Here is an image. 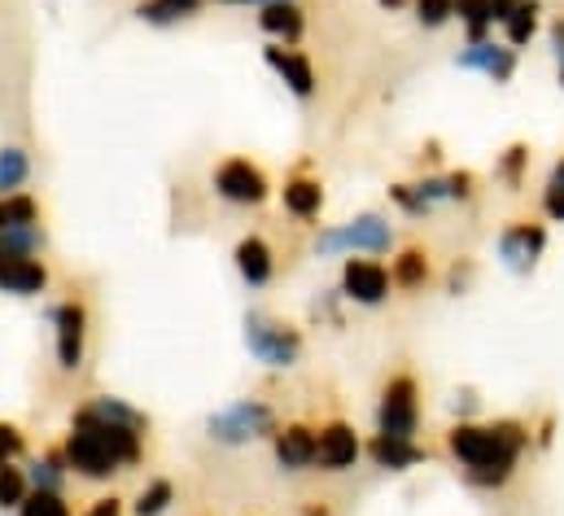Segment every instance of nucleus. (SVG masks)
I'll use <instances>...</instances> for the list:
<instances>
[{"instance_id":"nucleus-1","label":"nucleus","mask_w":564,"mask_h":516,"mask_svg":"<svg viewBox=\"0 0 564 516\" xmlns=\"http://www.w3.org/2000/svg\"><path fill=\"white\" fill-rule=\"evenodd\" d=\"M534 447V424L521 416L499 420H455L446 429V455L459 464L473 491H503L517 477L521 455Z\"/></svg>"},{"instance_id":"nucleus-2","label":"nucleus","mask_w":564,"mask_h":516,"mask_svg":"<svg viewBox=\"0 0 564 516\" xmlns=\"http://www.w3.org/2000/svg\"><path fill=\"white\" fill-rule=\"evenodd\" d=\"M70 473L84 482H110L128 469H137L149 451V429H137L128 420H110L88 411L84 402L70 411V433L62 438Z\"/></svg>"},{"instance_id":"nucleus-3","label":"nucleus","mask_w":564,"mask_h":516,"mask_svg":"<svg viewBox=\"0 0 564 516\" xmlns=\"http://www.w3.org/2000/svg\"><path fill=\"white\" fill-rule=\"evenodd\" d=\"M241 342H246V351H250L254 364L276 368V373L297 368L302 355H306V333H302L293 320H284L276 311H259V307L246 311V320H241Z\"/></svg>"},{"instance_id":"nucleus-4","label":"nucleus","mask_w":564,"mask_h":516,"mask_svg":"<svg viewBox=\"0 0 564 516\" xmlns=\"http://www.w3.org/2000/svg\"><path fill=\"white\" fill-rule=\"evenodd\" d=\"M394 224H390V215H381V211H359L355 219H346V224H328V228H319L315 233V241H311V250L319 258H350V255H368V258H381L394 250Z\"/></svg>"},{"instance_id":"nucleus-5","label":"nucleus","mask_w":564,"mask_h":516,"mask_svg":"<svg viewBox=\"0 0 564 516\" xmlns=\"http://www.w3.org/2000/svg\"><path fill=\"white\" fill-rule=\"evenodd\" d=\"M281 429V416L268 398H232L219 411L206 416V438L215 447H250V442H272V433Z\"/></svg>"},{"instance_id":"nucleus-6","label":"nucleus","mask_w":564,"mask_h":516,"mask_svg":"<svg viewBox=\"0 0 564 516\" xmlns=\"http://www.w3.org/2000/svg\"><path fill=\"white\" fill-rule=\"evenodd\" d=\"M48 324H53V355L62 373H79L84 355H88V337H93V311L84 293H66L57 307H48Z\"/></svg>"},{"instance_id":"nucleus-7","label":"nucleus","mask_w":564,"mask_h":516,"mask_svg":"<svg viewBox=\"0 0 564 516\" xmlns=\"http://www.w3.org/2000/svg\"><path fill=\"white\" fill-rule=\"evenodd\" d=\"M210 189H215V197L219 202H228V206H263L268 197H272V175L254 162V158H246V153H228L224 162H215V171H210Z\"/></svg>"},{"instance_id":"nucleus-8","label":"nucleus","mask_w":564,"mask_h":516,"mask_svg":"<svg viewBox=\"0 0 564 516\" xmlns=\"http://www.w3.org/2000/svg\"><path fill=\"white\" fill-rule=\"evenodd\" d=\"M547 241H552L547 224L534 219V215H521V219H508V224L499 228V237H495V258H499L512 276L525 280V276L539 271V262L547 255Z\"/></svg>"},{"instance_id":"nucleus-9","label":"nucleus","mask_w":564,"mask_h":516,"mask_svg":"<svg viewBox=\"0 0 564 516\" xmlns=\"http://www.w3.org/2000/svg\"><path fill=\"white\" fill-rule=\"evenodd\" d=\"M377 433L390 438H416L421 433V381L416 373H394L386 377L381 398H377Z\"/></svg>"},{"instance_id":"nucleus-10","label":"nucleus","mask_w":564,"mask_h":516,"mask_svg":"<svg viewBox=\"0 0 564 516\" xmlns=\"http://www.w3.org/2000/svg\"><path fill=\"white\" fill-rule=\"evenodd\" d=\"M341 298L355 302V307H386L390 293H394V280H390V262L368 255H350L341 262V280H337Z\"/></svg>"},{"instance_id":"nucleus-11","label":"nucleus","mask_w":564,"mask_h":516,"mask_svg":"<svg viewBox=\"0 0 564 516\" xmlns=\"http://www.w3.org/2000/svg\"><path fill=\"white\" fill-rule=\"evenodd\" d=\"M364 460V438L350 420L333 416L319 424V455H315V469L319 473H350L355 464Z\"/></svg>"},{"instance_id":"nucleus-12","label":"nucleus","mask_w":564,"mask_h":516,"mask_svg":"<svg viewBox=\"0 0 564 516\" xmlns=\"http://www.w3.org/2000/svg\"><path fill=\"white\" fill-rule=\"evenodd\" d=\"M281 206L284 215H293L297 224H319L324 206H328V193H324V180L311 171V162H297L281 184Z\"/></svg>"},{"instance_id":"nucleus-13","label":"nucleus","mask_w":564,"mask_h":516,"mask_svg":"<svg viewBox=\"0 0 564 516\" xmlns=\"http://www.w3.org/2000/svg\"><path fill=\"white\" fill-rule=\"evenodd\" d=\"M416 184V193H421V202L429 211H437V206H468V202H477V193H481V180H477V171H468V166H455V171H424L421 180H412Z\"/></svg>"},{"instance_id":"nucleus-14","label":"nucleus","mask_w":564,"mask_h":516,"mask_svg":"<svg viewBox=\"0 0 564 516\" xmlns=\"http://www.w3.org/2000/svg\"><path fill=\"white\" fill-rule=\"evenodd\" d=\"M459 71H473V75H486L490 84H512L517 66H521V53L503 40H477V44H464L459 57H455Z\"/></svg>"},{"instance_id":"nucleus-15","label":"nucleus","mask_w":564,"mask_h":516,"mask_svg":"<svg viewBox=\"0 0 564 516\" xmlns=\"http://www.w3.org/2000/svg\"><path fill=\"white\" fill-rule=\"evenodd\" d=\"M263 62H268V71L281 79L297 101H311V97H315L319 79H315L311 53H302V49H293V44H272V40H268V44H263Z\"/></svg>"},{"instance_id":"nucleus-16","label":"nucleus","mask_w":564,"mask_h":516,"mask_svg":"<svg viewBox=\"0 0 564 516\" xmlns=\"http://www.w3.org/2000/svg\"><path fill=\"white\" fill-rule=\"evenodd\" d=\"M272 455L281 464V473H306L315 469V455H319V429L306 424V420H289L272 433Z\"/></svg>"},{"instance_id":"nucleus-17","label":"nucleus","mask_w":564,"mask_h":516,"mask_svg":"<svg viewBox=\"0 0 564 516\" xmlns=\"http://www.w3.org/2000/svg\"><path fill=\"white\" fill-rule=\"evenodd\" d=\"M232 267H237L246 289H268L276 280V250H272V241L263 233H246L232 246Z\"/></svg>"},{"instance_id":"nucleus-18","label":"nucleus","mask_w":564,"mask_h":516,"mask_svg":"<svg viewBox=\"0 0 564 516\" xmlns=\"http://www.w3.org/2000/svg\"><path fill=\"white\" fill-rule=\"evenodd\" d=\"M48 262L35 255H0V293L9 298H40L48 293Z\"/></svg>"},{"instance_id":"nucleus-19","label":"nucleus","mask_w":564,"mask_h":516,"mask_svg":"<svg viewBox=\"0 0 564 516\" xmlns=\"http://www.w3.org/2000/svg\"><path fill=\"white\" fill-rule=\"evenodd\" d=\"M364 455L381 469V473H412L429 460V447H421L416 438H390V433H372L364 442Z\"/></svg>"},{"instance_id":"nucleus-20","label":"nucleus","mask_w":564,"mask_h":516,"mask_svg":"<svg viewBox=\"0 0 564 516\" xmlns=\"http://www.w3.org/2000/svg\"><path fill=\"white\" fill-rule=\"evenodd\" d=\"M22 469H26V477H31V491H53V495H66V486H70V477H75L62 442H48L40 455H26Z\"/></svg>"},{"instance_id":"nucleus-21","label":"nucleus","mask_w":564,"mask_h":516,"mask_svg":"<svg viewBox=\"0 0 564 516\" xmlns=\"http://www.w3.org/2000/svg\"><path fill=\"white\" fill-rule=\"evenodd\" d=\"M259 31L272 40V44H302L306 35V13L297 0H276V4H263L259 9Z\"/></svg>"},{"instance_id":"nucleus-22","label":"nucleus","mask_w":564,"mask_h":516,"mask_svg":"<svg viewBox=\"0 0 564 516\" xmlns=\"http://www.w3.org/2000/svg\"><path fill=\"white\" fill-rule=\"evenodd\" d=\"M390 280L399 293H421L433 284V250L429 246H403L390 258Z\"/></svg>"},{"instance_id":"nucleus-23","label":"nucleus","mask_w":564,"mask_h":516,"mask_svg":"<svg viewBox=\"0 0 564 516\" xmlns=\"http://www.w3.org/2000/svg\"><path fill=\"white\" fill-rule=\"evenodd\" d=\"M539 26H543V0H521L503 22H499V31H503V44H512L517 53L525 49V44H534V35H539Z\"/></svg>"},{"instance_id":"nucleus-24","label":"nucleus","mask_w":564,"mask_h":516,"mask_svg":"<svg viewBox=\"0 0 564 516\" xmlns=\"http://www.w3.org/2000/svg\"><path fill=\"white\" fill-rule=\"evenodd\" d=\"M530 166H534V149H530V140H512V144L495 158V180H499L508 193H521V184L530 180Z\"/></svg>"},{"instance_id":"nucleus-25","label":"nucleus","mask_w":564,"mask_h":516,"mask_svg":"<svg viewBox=\"0 0 564 516\" xmlns=\"http://www.w3.org/2000/svg\"><path fill=\"white\" fill-rule=\"evenodd\" d=\"M26 180H31V153L22 144H0V197L22 193Z\"/></svg>"},{"instance_id":"nucleus-26","label":"nucleus","mask_w":564,"mask_h":516,"mask_svg":"<svg viewBox=\"0 0 564 516\" xmlns=\"http://www.w3.org/2000/svg\"><path fill=\"white\" fill-rule=\"evenodd\" d=\"M455 22L464 26V40L477 44V40H490L495 9H490V0H455Z\"/></svg>"},{"instance_id":"nucleus-27","label":"nucleus","mask_w":564,"mask_h":516,"mask_svg":"<svg viewBox=\"0 0 564 516\" xmlns=\"http://www.w3.org/2000/svg\"><path fill=\"white\" fill-rule=\"evenodd\" d=\"M22 224H44V202L35 193H13V197H0V233L4 228H22Z\"/></svg>"},{"instance_id":"nucleus-28","label":"nucleus","mask_w":564,"mask_h":516,"mask_svg":"<svg viewBox=\"0 0 564 516\" xmlns=\"http://www.w3.org/2000/svg\"><path fill=\"white\" fill-rule=\"evenodd\" d=\"M175 504V482L171 477H149L141 495L132 499V516H166Z\"/></svg>"},{"instance_id":"nucleus-29","label":"nucleus","mask_w":564,"mask_h":516,"mask_svg":"<svg viewBox=\"0 0 564 516\" xmlns=\"http://www.w3.org/2000/svg\"><path fill=\"white\" fill-rule=\"evenodd\" d=\"M0 241H4V250H9V255H35V258H44V250H48V233H44V224H22V228H4V233H0Z\"/></svg>"},{"instance_id":"nucleus-30","label":"nucleus","mask_w":564,"mask_h":516,"mask_svg":"<svg viewBox=\"0 0 564 516\" xmlns=\"http://www.w3.org/2000/svg\"><path fill=\"white\" fill-rule=\"evenodd\" d=\"M26 495H31V477H26V469H22V464L0 469V513H18V508L26 504Z\"/></svg>"},{"instance_id":"nucleus-31","label":"nucleus","mask_w":564,"mask_h":516,"mask_svg":"<svg viewBox=\"0 0 564 516\" xmlns=\"http://www.w3.org/2000/svg\"><path fill=\"white\" fill-rule=\"evenodd\" d=\"M341 289H319L311 298V324H328V329H346V315H341Z\"/></svg>"},{"instance_id":"nucleus-32","label":"nucleus","mask_w":564,"mask_h":516,"mask_svg":"<svg viewBox=\"0 0 564 516\" xmlns=\"http://www.w3.org/2000/svg\"><path fill=\"white\" fill-rule=\"evenodd\" d=\"M390 206H394L399 215H408V219H429V215H433V211L421 202V193H416V184H412V180L390 184Z\"/></svg>"},{"instance_id":"nucleus-33","label":"nucleus","mask_w":564,"mask_h":516,"mask_svg":"<svg viewBox=\"0 0 564 516\" xmlns=\"http://www.w3.org/2000/svg\"><path fill=\"white\" fill-rule=\"evenodd\" d=\"M26 460V429L13 420H0V469Z\"/></svg>"},{"instance_id":"nucleus-34","label":"nucleus","mask_w":564,"mask_h":516,"mask_svg":"<svg viewBox=\"0 0 564 516\" xmlns=\"http://www.w3.org/2000/svg\"><path fill=\"white\" fill-rule=\"evenodd\" d=\"M18 516H75V513H70V499H66V495L31 491V495H26V504L18 508Z\"/></svg>"},{"instance_id":"nucleus-35","label":"nucleus","mask_w":564,"mask_h":516,"mask_svg":"<svg viewBox=\"0 0 564 516\" xmlns=\"http://www.w3.org/2000/svg\"><path fill=\"white\" fill-rule=\"evenodd\" d=\"M412 9L424 31H442L446 22H455V0H416Z\"/></svg>"},{"instance_id":"nucleus-36","label":"nucleus","mask_w":564,"mask_h":516,"mask_svg":"<svg viewBox=\"0 0 564 516\" xmlns=\"http://www.w3.org/2000/svg\"><path fill=\"white\" fill-rule=\"evenodd\" d=\"M473 280H477V258L459 255L446 267V293H451V298H464V293L473 289Z\"/></svg>"},{"instance_id":"nucleus-37","label":"nucleus","mask_w":564,"mask_h":516,"mask_svg":"<svg viewBox=\"0 0 564 516\" xmlns=\"http://www.w3.org/2000/svg\"><path fill=\"white\" fill-rule=\"evenodd\" d=\"M137 18L149 22V26H175V22H188L171 0H141V4H137Z\"/></svg>"},{"instance_id":"nucleus-38","label":"nucleus","mask_w":564,"mask_h":516,"mask_svg":"<svg viewBox=\"0 0 564 516\" xmlns=\"http://www.w3.org/2000/svg\"><path fill=\"white\" fill-rule=\"evenodd\" d=\"M451 411L459 416V420H477V411H481V394L473 386H459L451 394Z\"/></svg>"},{"instance_id":"nucleus-39","label":"nucleus","mask_w":564,"mask_h":516,"mask_svg":"<svg viewBox=\"0 0 564 516\" xmlns=\"http://www.w3.org/2000/svg\"><path fill=\"white\" fill-rule=\"evenodd\" d=\"M543 215H547L552 224H564V189L561 184H547V189H543Z\"/></svg>"},{"instance_id":"nucleus-40","label":"nucleus","mask_w":564,"mask_h":516,"mask_svg":"<svg viewBox=\"0 0 564 516\" xmlns=\"http://www.w3.org/2000/svg\"><path fill=\"white\" fill-rule=\"evenodd\" d=\"M84 516H128V504L119 499V495H101V499H93Z\"/></svg>"},{"instance_id":"nucleus-41","label":"nucleus","mask_w":564,"mask_h":516,"mask_svg":"<svg viewBox=\"0 0 564 516\" xmlns=\"http://www.w3.org/2000/svg\"><path fill=\"white\" fill-rule=\"evenodd\" d=\"M552 442H556V416L547 411V416H543V420L534 424V447H539V451H547Z\"/></svg>"},{"instance_id":"nucleus-42","label":"nucleus","mask_w":564,"mask_h":516,"mask_svg":"<svg viewBox=\"0 0 564 516\" xmlns=\"http://www.w3.org/2000/svg\"><path fill=\"white\" fill-rule=\"evenodd\" d=\"M547 44H552L556 66H564V13H556V18H552V26H547Z\"/></svg>"},{"instance_id":"nucleus-43","label":"nucleus","mask_w":564,"mask_h":516,"mask_svg":"<svg viewBox=\"0 0 564 516\" xmlns=\"http://www.w3.org/2000/svg\"><path fill=\"white\" fill-rule=\"evenodd\" d=\"M421 166H424V171L442 166V140H424V144H421Z\"/></svg>"},{"instance_id":"nucleus-44","label":"nucleus","mask_w":564,"mask_h":516,"mask_svg":"<svg viewBox=\"0 0 564 516\" xmlns=\"http://www.w3.org/2000/svg\"><path fill=\"white\" fill-rule=\"evenodd\" d=\"M517 4H521V0H490V9H495V26H499V22H503V18H508Z\"/></svg>"},{"instance_id":"nucleus-45","label":"nucleus","mask_w":564,"mask_h":516,"mask_svg":"<svg viewBox=\"0 0 564 516\" xmlns=\"http://www.w3.org/2000/svg\"><path fill=\"white\" fill-rule=\"evenodd\" d=\"M302 516H333V513H328L324 499H306V504H302Z\"/></svg>"},{"instance_id":"nucleus-46","label":"nucleus","mask_w":564,"mask_h":516,"mask_svg":"<svg viewBox=\"0 0 564 516\" xmlns=\"http://www.w3.org/2000/svg\"><path fill=\"white\" fill-rule=\"evenodd\" d=\"M171 4H175V9L184 13V18H197V9H202L206 0H171Z\"/></svg>"},{"instance_id":"nucleus-47","label":"nucleus","mask_w":564,"mask_h":516,"mask_svg":"<svg viewBox=\"0 0 564 516\" xmlns=\"http://www.w3.org/2000/svg\"><path fill=\"white\" fill-rule=\"evenodd\" d=\"M547 184H561L564 189V153L556 158V166H552V180H547Z\"/></svg>"},{"instance_id":"nucleus-48","label":"nucleus","mask_w":564,"mask_h":516,"mask_svg":"<svg viewBox=\"0 0 564 516\" xmlns=\"http://www.w3.org/2000/svg\"><path fill=\"white\" fill-rule=\"evenodd\" d=\"M377 4H381V9H390V13H394V9H408V4H416V0H377Z\"/></svg>"},{"instance_id":"nucleus-49","label":"nucleus","mask_w":564,"mask_h":516,"mask_svg":"<svg viewBox=\"0 0 564 516\" xmlns=\"http://www.w3.org/2000/svg\"><path fill=\"white\" fill-rule=\"evenodd\" d=\"M219 4H254V0H219Z\"/></svg>"},{"instance_id":"nucleus-50","label":"nucleus","mask_w":564,"mask_h":516,"mask_svg":"<svg viewBox=\"0 0 564 516\" xmlns=\"http://www.w3.org/2000/svg\"><path fill=\"white\" fill-rule=\"evenodd\" d=\"M556 79H561V88H564V66H556Z\"/></svg>"}]
</instances>
